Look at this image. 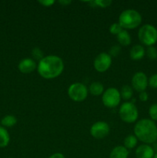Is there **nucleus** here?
<instances>
[{
  "label": "nucleus",
  "instance_id": "nucleus-1",
  "mask_svg": "<svg viewBox=\"0 0 157 158\" xmlns=\"http://www.w3.org/2000/svg\"><path fill=\"white\" fill-rule=\"evenodd\" d=\"M64 69V63L60 57L50 55L45 56L38 62V74L44 79H54L60 76Z\"/></svg>",
  "mask_w": 157,
  "mask_h": 158
},
{
  "label": "nucleus",
  "instance_id": "nucleus-2",
  "mask_svg": "<svg viewBox=\"0 0 157 158\" xmlns=\"http://www.w3.org/2000/svg\"><path fill=\"white\" fill-rule=\"evenodd\" d=\"M134 134L137 139L145 143H152L157 140V127L152 120L143 119L135 123Z\"/></svg>",
  "mask_w": 157,
  "mask_h": 158
},
{
  "label": "nucleus",
  "instance_id": "nucleus-3",
  "mask_svg": "<svg viewBox=\"0 0 157 158\" xmlns=\"http://www.w3.org/2000/svg\"><path fill=\"white\" fill-rule=\"evenodd\" d=\"M142 23V16L139 12L134 9L123 11L119 17V24L123 29H132L138 27Z\"/></svg>",
  "mask_w": 157,
  "mask_h": 158
},
{
  "label": "nucleus",
  "instance_id": "nucleus-4",
  "mask_svg": "<svg viewBox=\"0 0 157 158\" xmlns=\"http://www.w3.org/2000/svg\"><path fill=\"white\" fill-rule=\"evenodd\" d=\"M138 37L142 43L152 46L157 42V29L152 25H144L139 30Z\"/></svg>",
  "mask_w": 157,
  "mask_h": 158
},
{
  "label": "nucleus",
  "instance_id": "nucleus-5",
  "mask_svg": "<svg viewBox=\"0 0 157 158\" xmlns=\"http://www.w3.org/2000/svg\"><path fill=\"white\" fill-rule=\"evenodd\" d=\"M119 117L123 121L126 123H134L139 116L138 109L132 102H126L123 103L119 108Z\"/></svg>",
  "mask_w": 157,
  "mask_h": 158
},
{
  "label": "nucleus",
  "instance_id": "nucleus-6",
  "mask_svg": "<svg viewBox=\"0 0 157 158\" xmlns=\"http://www.w3.org/2000/svg\"><path fill=\"white\" fill-rule=\"evenodd\" d=\"M68 94L70 99L75 102H82L88 96V89L83 83H75L69 86Z\"/></svg>",
  "mask_w": 157,
  "mask_h": 158
},
{
  "label": "nucleus",
  "instance_id": "nucleus-7",
  "mask_svg": "<svg viewBox=\"0 0 157 158\" xmlns=\"http://www.w3.org/2000/svg\"><path fill=\"white\" fill-rule=\"evenodd\" d=\"M102 100H103V104L106 107H115L119 104L121 101L120 92L115 88H109L103 93Z\"/></svg>",
  "mask_w": 157,
  "mask_h": 158
},
{
  "label": "nucleus",
  "instance_id": "nucleus-8",
  "mask_svg": "<svg viewBox=\"0 0 157 158\" xmlns=\"http://www.w3.org/2000/svg\"><path fill=\"white\" fill-rule=\"evenodd\" d=\"M112 64V57L109 53L101 52L95 57L94 60V68L99 73L106 72Z\"/></svg>",
  "mask_w": 157,
  "mask_h": 158
},
{
  "label": "nucleus",
  "instance_id": "nucleus-9",
  "mask_svg": "<svg viewBox=\"0 0 157 158\" xmlns=\"http://www.w3.org/2000/svg\"><path fill=\"white\" fill-rule=\"evenodd\" d=\"M110 128L109 124L104 121H98L93 123L90 128V134L94 138L103 139L109 134Z\"/></svg>",
  "mask_w": 157,
  "mask_h": 158
},
{
  "label": "nucleus",
  "instance_id": "nucleus-10",
  "mask_svg": "<svg viewBox=\"0 0 157 158\" xmlns=\"http://www.w3.org/2000/svg\"><path fill=\"white\" fill-rule=\"evenodd\" d=\"M148 86V79L143 72H137L132 79V86L137 92H144Z\"/></svg>",
  "mask_w": 157,
  "mask_h": 158
},
{
  "label": "nucleus",
  "instance_id": "nucleus-11",
  "mask_svg": "<svg viewBox=\"0 0 157 158\" xmlns=\"http://www.w3.org/2000/svg\"><path fill=\"white\" fill-rule=\"evenodd\" d=\"M18 69L24 74L30 73L36 69V63L31 58H26L22 60L18 63Z\"/></svg>",
  "mask_w": 157,
  "mask_h": 158
},
{
  "label": "nucleus",
  "instance_id": "nucleus-12",
  "mask_svg": "<svg viewBox=\"0 0 157 158\" xmlns=\"http://www.w3.org/2000/svg\"><path fill=\"white\" fill-rule=\"evenodd\" d=\"M154 150L147 144H142L136 148L135 156L137 158H153Z\"/></svg>",
  "mask_w": 157,
  "mask_h": 158
},
{
  "label": "nucleus",
  "instance_id": "nucleus-13",
  "mask_svg": "<svg viewBox=\"0 0 157 158\" xmlns=\"http://www.w3.org/2000/svg\"><path fill=\"white\" fill-rule=\"evenodd\" d=\"M129 151L124 146H117L112 149L109 158H128Z\"/></svg>",
  "mask_w": 157,
  "mask_h": 158
},
{
  "label": "nucleus",
  "instance_id": "nucleus-14",
  "mask_svg": "<svg viewBox=\"0 0 157 158\" xmlns=\"http://www.w3.org/2000/svg\"><path fill=\"white\" fill-rule=\"evenodd\" d=\"M146 51L143 46L141 45H135L132 46V48L130 50V57L133 60H139L143 58L145 56Z\"/></svg>",
  "mask_w": 157,
  "mask_h": 158
},
{
  "label": "nucleus",
  "instance_id": "nucleus-15",
  "mask_svg": "<svg viewBox=\"0 0 157 158\" xmlns=\"http://www.w3.org/2000/svg\"><path fill=\"white\" fill-rule=\"evenodd\" d=\"M117 40L122 46H129L131 43L130 35L126 29H123L120 33L117 35Z\"/></svg>",
  "mask_w": 157,
  "mask_h": 158
},
{
  "label": "nucleus",
  "instance_id": "nucleus-16",
  "mask_svg": "<svg viewBox=\"0 0 157 158\" xmlns=\"http://www.w3.org/2000/svg\"><path fill=\"white\" fill-rule=\"evenodd\" d=\"M89 91L94 96H99L104 91V86L99 82H93L89 86Z\"/></svg>",
  "mask_w": 157,
  "mask_h": 158
},
{
  "label": "nucleus",
  "instance_id": "nucleus-17",
  "mask_svg": "<svg viewBox=\"0 0 157 158\" xmlns=\"http://www.w3.org/2000/svg\"><path fill=\"white\" fill-rule=\"evenodd\" d=\"M10 140L8 131L2 127H0V148H5L7 146Z\"/></svg>",
  "mask_w": 157,
  "mask_h": 158
},
{
  "label": "nucleus",
  "instance_id": "nucleus-18",
  "mask_svg": "<svg viewBox=\"0 0 157 158\" xmlns=\"http://www.w3.org/2000/svg\"><path fill=\"white\" fill-rule=\"evenodd\" d=\"M132 94H133V89H132V87H131L129 85H124L121 88L120 95H121V98H123V100H130L132 97Z\"/></svg>",
  "mask_w": 157,
  "mask_h": 158
},
{
  "label": "nucleus",
  "instance_id": "nucleus-19",
  "mask_svg": "<svg viewBox=\"0 0 157 158\" xmlns=\"http://www.w3.org/2000/svg\"><path fill=\"white\" fill-rule=\"evenodd\" d=\"M137 144V138L134 135H129L125 138L124 147L126 149H132Z\"/></svg>",
  "mask_w": 157,
  "mask_h": 158
},
{
  "label": "nucleus",
  "instance_id": "nucleus-20",
  "mask_svg": "<svg viewBox=\"0 0 157 158\" xmlns=\"http://www.w3.org/2000/svg\"><path fill=\"white\" fill-rule=\"evenodd\" d=\"M17 123V119L15 118V116L13 115H7L2 118L1 120V123L5 127H11L15 125Z\"/></svg>",
  "mask_w": 157,
  "mask_h": 158
},
{
  "label": "nucleus",
  "instance_id": "nucleus-21",
  "mask_svg": "<svg viewBox=\"0 0 157 158\" xmlns=\"http://www.w3.org/2000/svg\"><path fill=\"white\" fill-rule=\"evenodd\" d=\"M123 30V29L122 28V26L119 24V23H113V24L111 25V26L109 27V32L112 34H113V35H118V34L120 33Z\"/></svg>",
  "mask_w": 157,
  "mask_h": 158
},
{
  "label": "nucleus",
  "instance_id": "nucleus-22",
  "mask_svg": "<svg viewBox=\"0 0 157 158\" xmlns=\"http://www.w3.org/2000/svg\"><path fill=\"white\" fill-rule=\"evenodd\" d=\"M146 55L150 60H155L157 58V50L153 46H149L146 50Z\"/></svg>",
  "mask_w": 157,
  "mask_h": 158
},
{
  "label": "nucleus",
  "instance_id": "nucleus-23",
  "mask_svg": "<svg viewBox=\"0 0 157 158\" xmlns=\"http://www.w3.org/2000/svg\"><path fill=\"white\" fill-rule=\"evenodd\" d=\"M95 6H99L101 8H106L108 6H110L112 2L111 0H97L93 2Z\"/></svg>",
  "mask_w": 157,
  "mask_h": 158
},
{
  "label": "nucleus",
  "instance_id": "nucleus-24",
  "mask_svg": "<svg viewBox=\"0 0 157 158\" xmlns=\"http://www.w3.org/2000/svg\"><path fill=\"white\" fill-rule=\"evenodd\" d=\"M149 114L152 120H157V103H154L149 107Z\"/></svg>",
  "mask_w": 157,
  "mask_h": 158
},
{
  "label": "nucleus",
  "instance_id": "nucleus-25",
  "mask_svg": "<svg viewBox=\"0 0 157 158\" xmlns=\"http://www.w3.org/2000/svg\"><path fill=\"white\" fill-rule=\"evenodd\" d=\"M32 56H33L34 58L35 59V60H41L43 58V52L41 50V49H39V48L38 47H35L33 49H32Z\"/></svg>",
  "mask_w": 157,
  "mask_h": 158
},
{
  "label": "nucleus",
  "instance_id": "nucleus-26",
  "mask_svg": "<svg viewBox=\"0 0 157 158\" xmlns=\"http://www.w3.org/2000/svg\"><path fill=\"white\" fill-rule=\"evenodd\" d=\"M121 51V48L119 46H113L109 50V55L110 56H117Z\"/></svg>",
  "mask_w": 157,
  "mask_h": 158
},
{
  "label": "nucleus",
  "instance_id": "nucleus-27",
  "mask_svg": "<svg viewBox=\"0 0 157 158\" xmlns=\"http://www.w3.org/2000/svg\"><path fill=\"white\" fill-rule=\"evenodd\" d=\"M148 83L152 88L156 89L157 88V74H154L148 80Z\"/></svg>",
  "mask_w": 157,
  "mask_h": 158
},
{
  "label": "nucleus",
  "instance_id": "nucleus-28",
  "mask_svg": "<svg viewBox=\"0 0 157 158\" xmlns=\"http://www.w3.org/2000/svg\"><path fill=\"white\" fill-rule=\"evenodd\" d=\"M38 2L44 6H51L55 3V1H53V0H45V1H38Z\"/></svg>",
  "mask_w": 157,
  "mask_h": 158
},
{
  "label": "nucleus",
  "instance_id": "nucleus-29",
  "mask_svg": "<svg viewBox=\"0 0 157 158\" xmlns=\"http://www.w3.org/2000/svg\"><path fill=\"white\" fill-rule=\"evenodd\" d=\"M148 94H147V93L146 92H141L139 94V100H141V101H143V102H145V101H146V100H148Z\"/></svg>",
  "mask_w": 157,
  "mask_h": 158
},
{
  "label": "nucleus",
  "instance_id": "nucleus-30",
  "mask_svg": "<svg viewBox=\"0 0 157 158\" xmlns=\"http://www.w3.org/2000/svg\"><path fill=\"white\" fill-rule=\"evenodd\" d=\"M48 158H65V156L61 153H55Z\"/></svg>",
  "mask_w": 157,
  "mask_h": 158
},
{
  "label": "nucleus",
  "instance_id": "nucleus-31",
  "mask_svg": "<svg viewBox=\"0 0 157 158\" xmlns=\"http://www.w3.org/2000/svg\"><path fill=\"white\" fill-rule=\"evenodd\" d=\"M72 2L71 1H69V0H61V1H58V3L59 4H61L62 6H68V5H69L70 3Z\"/></svg>",
  "mask_w": 157,
  "mask_h": 158
},
{
  "label": "nucleus",
  "instance_id": "nucleus-32",
  "mask_svg": "<svg viewBox=\"0 0 157 158\" xmlns=\"http://www.w3.org/2000/svg\"><path fill=\"white\" fill-rule=\"evenodd\" d=\"M153 158H157V153L156 154H155V155H154V157H153Z\"/></svg>",
  "mask_w": 157,
  "mask_h": 158
}]
</instances>
